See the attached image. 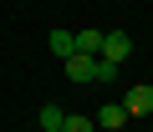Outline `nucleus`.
<instances>
[{
    "label": "nucleus",
    "mask_w": 153,
    "mask_h": 132,
    "mask_svg": "<svg viewBox=\"0 0 153 132\" xmlns=\"http://www.w3.org/2000/svg\"><path fill=\"white\" fill-rule=\"evenodd\" d=\"M61 66H66L71 81H112V76H117V66H107L102 56H82V51H71Z\"/></svg>",
    "instance_id": "nucleus-1"
},
{
    "label": "nucleus",
    "mask_w": 153,
    "mask_h": 132,
    "mask_svg": "<svg viewBox=\"0 0 153 132\" xmlns=\"http://www.w3.org/2000/svg\"><path fill=\"white\" fill-rule=\"evenodd\" d=\"M107 66H123L128 56H133V36L128 31H102V51H97Z\"/></svg>",
    "instance_id": "nucleus-2"
},
{
    "label": "nucleus",
    "mask_w": 153,
    "mask_h": 132,
    "mask_svg": "<svg viewBox=\"0 0 153 132\" xmlns=\"http://www.w3.org/2000/svg\"><path fill=\"white\" fill-rule=\"evenodd\" d=\"M123 112H128V117H143V112H153V81L133 87V92H128V102H123Z\"/></svg>",
    "instance_id": "nucleus-3"
},
{
    "label": "nucleus",
    "mask_w": 153,
    "mask_h": 132,
    "mask_svg": "<svg viewBox=\"0 0 153 132\" xmlns=\"http://www.w3.org/2000/svg\"><path fill=\"white\" fill-rule=\"evenodd\" d=\"M102 132H117L123 122H128V112H123V102H107V107H97V117H92Z\"/></svg>",
    "instance_id": "nucleus-4"
},
{
    "label": "nucleus",
    "mask_w": 153,
    "mask_h": 132,
    "mask_svg": "<svg viewBox=\"0 0 153 132\" xmlns=\"http://www.w3.org/2000/svg\"><path fill=\"white\" fill-rule=\"evenodd\" d=\"M71 36H76V51H82V56H97V51H102V31H97V26L71 31Z\"/></svg>",
    "instance_id": "nucleus-5"
},
{
    "label": "nucleus",
    "mask_w": 153,
    "mask_h": 132,
    "mask_svg": "<svg viewBox=\"0 0 153 132\" xmlns=\"http://www.w3.org/2000/svg\"><path fill=\"white\" fill-rule=\"evenodd\" d=\"M36 117H41V132H61V122H66V107H56V102H46V107H41Z\"/></svg>",
    "instance_id": "nucleus-6"
},
{
    "label": "nucleus",
    "mask_w": 153,
    "mask_h": 132,
    "mask_svg": "<svg viewBox=\"0 0 153 132\" xmlns=\"http://www.w3.org/2000/svg\"><path fill=\"white\" fill-rule=\"evenodd\" d=\"M71 51H76V36H71V31H51V56H56V61H66Z\"/></svg>",
    "instance_id": "nucleus-7"
},
{
    "label": "nucleus",
    "mask_w": 153,
    "mask_h": 132,
    "mask_svg": "<svg viewBox=\"0 0 153 132\" xmlns=\"http://www.w3.org/2000/svg\"><path fill=\"white\" fill-rule=\"evenodd\" d=\"M61 132H97V122H92L87 112H66V122H61Z\"/></svg>",
    "instance_id": "nucleus-8"
}]
</instances>
